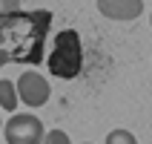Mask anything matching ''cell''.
<instances>
[{"instance_id": "cell-5", "label": "cell", "mask_w": 152, "mask_h": 144, "mask_svg": "<svg viewBox=\"0 0 152 144\" xmlns=\"http://www.w3.org/2000/svg\"><path fill=\"white\" fill-rule=\"evenodd\" d=\"M98 12L109 20H135L144 12L141 0H98Z\"/></svg>"}, {"instance_id": "cell-4", "label": "cell", "mask_w": 152, "mask_h": 144, "mask_svg": "<svg viewBox=\"0 0 152 144\" xmlns=\"http://www.w3.org/2000/svg\"><path fill=\"white\" fill-rule=\"evenodd\" d=\"M17 98L23 104H29V107H43V104L49 101V81L43 75H37V72H23L20 75V81H17Z\"/></svg>"}, {"instance_id": "cell-1", "label": "cell", "mask_w": 152, "mask_h": 144, "mask_svg": "<svg viewBox=\"0 0 152 144\" xmlns=\"http://www.w3.org/2000/svg\"><path fill=\"white\" fill-rule=\"evenodd\" d=\"M52 29V12H9L0 15V58L12 64H43V49Z\"/></svg>"}, {"instance_id": "cell-10", "label": "cell", "mask_w": 152, "mask_h": 144, "mask_svg": "<svg viewBox=\"0 0 152 144\" xmlns=\"http://www.w3.org/2000/svg\"><path fill=\"white\" fill-rule=\"evenodd\" d=\"M0 66H6V61H3V58H0Z\"/></svg>"}, {"instance_id": "cell-6", "label": "cell", "mask_w": 152, "mask_h": 144, "mask_svg": "<svg viewBox=\"0 0 152 144\" xmlns=\"http://www.w3.org/2000/svg\"><path fill=\"white\" fill-rule=\"evenodd\" d=\"M17 101H20V98H17V86L12 84V81H0V107L12 112L17 107Z\"/></svg>"}, {"instance_id": "cell-2", "label": "cell", "mask_w": 152, "mask_h": 144, "mask_svg": "<svg viewBox=\"0 0 152 144\" xmlns=\"http://www.w3.org/2000/svg\"><path fill=\"white\" fill-rule=\"evenodd\" d=\"M49 72L55 78H77V72L83 69V49H80V35L75 29H63L55 35V46H52L49 58Z\"/></svg>"}, {"instance_id": "cell-7", "label": "cell", "mask_w": 152, "mask_h": 144, "mask_svg": "<svg viewBox=\"0 0 152 144\" xmlns=\"http://www.w3.org/2000/svg\"><path fill=\"white\" fill-rule=\"evenodd\" d=\"M106 144H138V138L129 130H112L109 136H106Z\"/></svg>"}, {"instance_id": "cell-3", "label": "cell", "mask_w": 152, "mask_h": 144, "mask_svg": "<svg viewBox=\"0 0 152 144\" xmlns=\"http://www.w3.org/2000/svg\"><path fill=\"white\" fill-rule=\"evenodd\" d=\"M43 124L29 112H17L6 124V141L9 144H40L43 141Z\"/></svg>"}, {"instance_id": "cell-12", "label": "cell", "mask_w": 152, "mask_h": 144, "mask_svg": "<svg viewBox=\"0 0 152 144\" xmlns=\"http://www.w3.org/2000/svg\"><path fill=\"white\" fill-rule=\"evenodd\" d=\"M149 23H152V17H149Z\"/></svg>"}, {"instance_id": "cell-9", "label": "cell", "mask_w": 152, "mask_h": 144, "mask_svg": "<svg viewBox=\"0 0 152 144\" xmlns=\"http://www.w3.org/2000/svg\"><path fill=\"white\" fill-rule=\"evenodd\" d=\"M20 9V0H0V15H9V12H17Z\"/></svg>"}, {"instance_id": "cell-11", "label": "cell", "mask_w": 152, "mask_h": 144, "mask_svg": "<svg viewBox=\"0 0 152 144\" xmlns=\"http://www.w3.org/2000/svg\"><path fill=\"white\" fill-rule=\"evenodd\" d=\"M80 144H89V141H80Z\"/></svg>"}, {"instance_id": "cell-8", "label": "cell", "mask_w": 152, "mask_h": 144, "mask_svg": "<svg viewBox=\"0 0 152 144\" xmlns=\"http://www.w3.org/2000/svg\"><path fill=\"white\" fill-rule=\"evenodd\" d=\"M40 144H72V141H69V136L63 133V130H49Z\"/></svg>"}]
</instances>
